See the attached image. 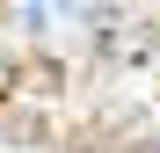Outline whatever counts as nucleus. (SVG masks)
<instances>
[{"instance_id":"obj_1","label":"nucleus","mask_w":160,"mask_h":153,"mask_svg":"<svg viewBox=\"0 0 160 153\" xmlns=\"http://www.w3.org/2000/svg\"><path fill=\"white\" fill-rule=\"evenodd\" d=\"M58 80H66V73L51 59H22V88H29V95H58Z\"/></svg>"},{"instance_id":"obj_2","label":"nucleus","mask_w":160,"mask_h":153,"mask_svg":"<svg viewBox=\"0 0 160 153\" xmlns=\"http://www.w3.org/2000/svg\"><path fill=\"white\" fill-rule=\"evenodd\" d=\"M138 153H160V146H138Z\"/></svg>"}]
</instances>
